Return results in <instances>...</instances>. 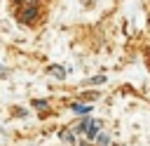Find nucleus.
I'll list each match as a JSON object with an SVG mask.
<instances>
[{"instance_id":"1","label":"nucleus","mask_w":150,"mask_h":146,"mask_svg":"<svg viewBox=\"0 0 150 146\" xmlns=\"http://www.w3.org/2000/svg\"><path fill=\"white\" fill-rule=\"evenodd\" d=\"M101 125H103L101 120H87V125H84V132H87V137H89V139H94V137L101 132Z\"/></svg>"},{"instance_id":"2","label":"nucleus","mask_w":150,"mask_h":146,"mask_svg":"<svg viewBox=\"0 0 150 146\" xmlns=\"http://www.w3.org/2000/svg\"><path fill=\"white\" fill-rule=\"evenodd\" d=\"M70 108H73V113H80V115H84V113H89V111H91V106H89V104H82V101L73 104Z\"/></svg>"},{"instance_id":"3","label":"nucleus","mask_w":150,"mask_h":146,"mask_svg":"<svg viewBox=\"0 0 150 146\" xmlns=\"http://www.w3.org/2000/svg\"><path fill=\"white\" fill-rule=\"evenodd\" d=\"M52 75H56L59 80H63L66 78V71H63V66H52V71H49Z\"/></svg>"},{"instance_id":"4","label":"nucleus","mask_w":150,"mask_h":146,"mask_svg":"<svg viewBox=\"0 0 150 146\" xmlns=\"http://www.w3.org/2000/svg\"><path fill=\"white\" fill-rule=\"evenodd\" d=\"M61 141H66V144H75V132H61Z\"/></svg>"},{"instance_id":"5","label":"nucleus","mask_w":150,"mask_h":146,"mask_svg":"<svg viewBox=\"0 0 150 146\" xmlns=\"http://www.w3.org/2000/svg\"><path fill=\"white\" fill-rule=\"evenodd\" d=\"M33 16H35V7H28V9H26V14L21 16V21H26V24H28V21H33Z\"/></svg>"},{"instance_id":"6","label":"nucleus","mask_w":150,"mask_h":146,"mask_svg":"<svg viewBox=\"0 0 150 146\" xmlns=\"http://www.w3.org/2000/svg\"><path fill=\"white\" fill-rule=\"evenodd\" d=\"M96 141H98V146H108V144H110L108 134H96Z\"/></svg>"},{"instance_id":"7","label":"nucleus","mask_w":150,"mask_h":146,"mask_svg":"<svg viewBox=\"0 0 150 146\" xmlns=\"http://www.w3.org/2000/svg\"><path fill=\"white\" fill-rule=\"evenodd\" d=\"M33 106H35V108H45V106H47V101H45V99H40V101H33Z\"/></svg>"}]
</instances>
